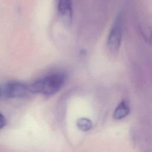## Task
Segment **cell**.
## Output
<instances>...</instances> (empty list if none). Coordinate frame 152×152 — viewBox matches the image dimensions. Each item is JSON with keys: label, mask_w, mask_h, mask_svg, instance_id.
<instances>
[{"label": "cell", "mask_w": 152, "mask_h": 152, "mask_svg": "<svg viewBox=\"0 0 152 152\" xmlns=\"http://www.w3.org/2000/svg\"><path fill=\"white\" fill-rule=\"evenodd\" d=\"M65 79V76L61 74H55L45 77L29 85V92L52 96L62 88Z\"/></svg>", "instance_id": "1"}, {"label": "cell", "mask_w": 152, "mask_h": 152, "mask_svg": "<svg viewBox=\"0 0 152 152\" xmlns=\"http://www.w3.org/2000/svg\"><path fill=\"white\" fill-rule=\"evenodd\" d=\"M122 38V16L118 15L113 21L110 30L107 45L109 49L112 52L118 51Z\"/></svg>", "instance_id": "2"}, {"label": "cell", "mask_w": 152, "mask_h": 152, "mask_svg": "<svg viewBox=\"0 0 152 152\" xmlns=\"http://www.w3.org/2000/svg\"><path fill=\"white\" fill-rule=\"evenodd\" d=\"M29 92L28 86L20 82L8 83L4 90L5 96L8 98L24 97Z\"/></svg>", "instance_id": "3"}, {"label": "cell", "mask_w": 152, "mask_h": 152, "mask_svg": "<svg viewBox=\"0 0 152 152\" xmlns=\"http://www.w3.org/2000/svg\"><path fill=\"white\" fill-rule=\"evenodd\" d=\"M57 8L60 16L67 21L71 20L72 14L71 0H57Z\"/></svg>", "instance_id": "4"}, {"label": "cell", "mask_w": 152, "mask_h": 152, "mask_svg": "<svg viewBox=\"0 0 152 152\" xmlns=\"http://www.w3.org/2000/svg\"><path fill=\"white\" fill-rule=\"evenodd\" d=\"M130 108L126 100H122L115 107L113 113V118L115 120H121L126 118L129 113Z\"/></svg>", "instance_id": "5"}, {"label": "cell", "mask_w": 152, "mask_h": 152, "mask_svg": "<svg viewBox=\"0 0 152 152\" xmlns=\"http://www.w3.org/2000/svg\"><path fill=\"white\" fill-rule=\"evenodd\" d=\"M77 128L83 132H87L93 127L92 121L87 118H78L76 122Z\"/></svg>", "instance_id": "6"}, {"label": "cell", "mask_w": 152, "mask_h": 152, "mask_svg": "<svg viewBox=\"0 0 152 152\" xmlns=\"http://www.w3.org/2000/svg\"><path fill=\"white\" fill-rule=\"evenodd\" d=\"M141 32L144 39L148 43L152 42V30L150 27L147 26H141Z\"/></svg>", "instance_id": "7"}, {"label": "cell", "mask_w": 152, "mask_h": 152, "mask_svg": "<svg viewBox=\"0 0 152 152\" xmlns=\"http://www.w3.org/2000/svg\"><path fill=\"white\" fill-rule=\"evenodd\" d=\"M6 119L5 116L0 113V129L4 128L6 124Z\"/></svg>", "instance_id": "8"}, {"label": "cell", "mask_w": 152, "mask_h": 152, "mask_svg": "<svg viewBox=\"0 0 152 152\" xmlns=\"http://www.w3.org/2000/svg\"><path fill=\"white\" fill-rule=\"evenodd\" d=\"M0 93H1V90H0Z\"/></svg>", "instance_id": "9"}]
</instances>
